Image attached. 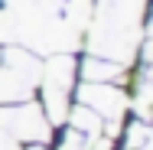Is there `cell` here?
Masks as SVG:
<instances>
[{"instance_id":"cell-1","label":"cell","mask_w":153,"mask_h":150,"mask_svg":"<svg viewBox=\"0 0 153 150\" xmlns=\"http://www.w3.org/2000/svg\"><path fill=\"white\" fill-rule=\"evenodd\" d=\"M36 78H39V65L30 52L7 49V59L0 65V101H7V104L26 101L36 88Z\"/></svg>"},{"instance_id":"cell-2","label":"cell","mask_w":153,"mask_h":150,"mask_svg":"<svg viewBox=\"0 0 153 150\" xmlns=\"http://www.w3.org/2000/svg\"><path fill=\"white\" fill-rule=\"evenodd\" d=\"M46 118L52 124H62L68 118V95L75 88V59L68 56H52L46 65Z\"/></svg>"},{"instance_id":"cell-3","label":"cell","mask_w":153,"mask_h":150,"mask_svg":"<svg viewBox=\"0 0 153 150\" xmlns=\"http://www.w3.org/2000/svg\"><path fill=\"white\" fill-rule=\"evenodd\" d=\"M3 131L13 137V140H36V144H42V140H49V118L33 104V101H20V104H13V108H7L3 114Z\"/></svg>"},{"instance_id":"cell-4","label":"cell","mask_w":153,"mask_h":150,"mask_svg":"<svg viewBox=\"0 0 153 150\" xmlns=\"http://www.w3.org/2000/svg\"><path fill=\"white\" fill-rule=\"evenodd\" d=\"M78 98H82V104L85 108H91L98 118H111L114 124V131H117V121L124 118V111H127V104H130V98H127V91L117 88V85H111V82H85L82 88H78Z\"/></svg>"},{"instance_id":"cell-5","label":"cell","mask_w":153,"mask_h":150,"mask_svg":"<svg viewBox=\"0 0 153 150\" xmlns=\"http://www.w3.org/2000/svg\"><path fill=\"white\" fill-rule=\"evenodd\" d=\"M124 72L121 62H108L104 56L98 59V56H88L85 65H82V75H85V82H111V78H117Z\"/></svg>"},{"instance_id":"cell-6","label":"cell","mask_w":153,"mask_h":150,"mask_svg":"<svg viewBox=\"0 0 153 150\" xmlns=\"http://www.w3.org/2000/svg\"><path fill=\"white\" fill-rule=\"evenodd\" d=\"M30 150H46V147H39V144H36V147H30Z\"/></svg>"}]
</instances>
